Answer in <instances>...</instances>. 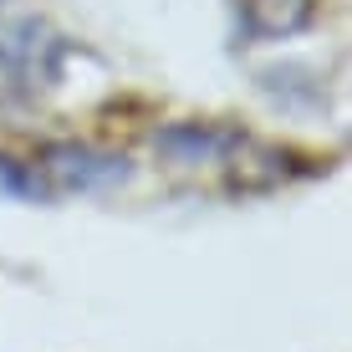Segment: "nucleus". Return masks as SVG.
<instances>
[{"label":"nucleus","instance_id":"nucleus-1","mask_svg":"<svg viewBox=\"0 0 352 352\" xmlns=\"http://www.w3.org/2000/svg\"><path fill=\"white\" fill-rule=\"evenodd\" d=\"M128 179V159L123 153H102L92 143H46L41 153L26 164V184L46 199L62 194H97Z\"/></svg>","mask_w":352,"mask_h":352},{"label":"nucleus","instance_id":"nucleus-2","mask_svg":"<svg viewBox=\"0 0 352 352\" xmlns=\"http://www.w3.org/2000/svg\"><path fill=\"white\" fill-rule=\"evenodd\" d=\"M67 52H72V41L41 16H21L10 26H0V72L26 92L56 87V77L67 67Z\"/></svg>","mask_w":352,"mask_h":352},{"label":"nucleus","instance_id":"nucleus-3","mask_svg":"<svg viewBox=\"0 0 352 352\" xmlns=\"http://www.w3.org/2000/svg\"><path fill=\"white\" fill-rule=\"evenodd\" d=\"M153 148L174 168H230L240 184V168H245V159L261 153V143L220 123H174L153 138Z\"/></svg>","mask_w":352,"mask_h":352},{"label":"nucleus","instance_id":"nucleus-4","mask_svg":"<svg viewBox=\"0 0 352 352\" xmlns=\"http://www.w3.org/2000/svg\"><path fill=\"white\" fill-rule=\"evenodd\" d=\"M311 16H317V0H240V21L261 41H281V36L307 31Z\"/></svg>","mask_w":352,"mask_h":352},{"label":"nucleus","instance_id":"nucleus-5","mask_svg":"<svg viewBox=\"0 0 352 352\" xmlns=\"http://www.w3.org/2000/svg\"><path fill=\"white\" fill-rule=\"evenodd\" d=\"M0 6H6V0H0Z\"/></svg>","mask_w":352,"mask_h":352}]
</instances>
